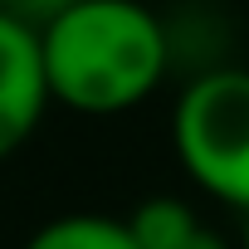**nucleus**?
I'll return each instance as SVG.
<instances>
[{"label":"nucleus","instance_id":"f257e3e1","mask_svg":"<svg viewBox=\"0 0 249 249\" xmlns=\"http://www.w3.org/2000/svg\"><path fill=\"white\" fill-rule=\"evenodd\" d=\"M49 103L88 117L127 112L166 78V30L137 0H64L39 25Z\"/></svg>","mask_w":249,"mask_h":249},{"label":"nucleus","instance_id":"f03ea898","mask_svg":"<svg viewBox=\"0 0 249 249\" xmlns=\"http://www.w3.org/2000/svg\"><path fill=\"white\" fill-rule=\"evenodd\" d=\"M171 137L200 191L249 210V69H210L191 78L171 117Z\"/></svg>","mask_w":249,"mask_h":249},{"label":"nucleus","instance_id":"7ed1b4c3","mask_svg":"<svg viewBox=\"0 0 249 249\" xmlns=\"http://www.w3.org/2000/svg\"><path fill=\"white\" fill-rule=\"evenodd\" d=\"M49 107L39 30L0 5V161H10L39 127Z\"/></svg>","mask_w":249,"mask_h":249},{"label":"nucleus","instance_id":"20e7f679","mask_svg":"<svg viewBox=\"0 0 249 249\" xmlns=\"http://www.w3.org/2000/svg\"><path fill=\"white\" fill-rule=\"evenodd\" d=\"M25 249H137L127 220L112 215H59L30 234Z\"/></svg>","mask_w":249,"mask_h":249},{"label":"nucleus","instance_id":"39448f33","mask_svg":"<svg viewBox=\"0 0 249 249\" xmlns=\"http://www.w3.org/2000/svg\"><path fill=\"white\" fill-rule=\"evenodd\" d=\"M196 225H200L196 210L176 196H152L127 215V234H132L137 249H176Z\"/></svg>","mask_w":249,"mask_h":249},{"label":"nucleus","instance_id":"423d86ee","mask_svg":"<svg viewBox=\"0 0 249 249\" xmlns=\"http://www.w3.org/2000/svg\"><path fill=\"white\" fill-rule=\"evenodd\" d=\"M176 249H230V244H225V239H220L215 230H205V225H196V230H191V234H186V239H181Z\"/></svg>","mask_w":249,"mask_h":249},{"label":"nucleus","instance_id":"0eeeda50","mask_svg":"<svg viewBox=\"0 0 249 249\" xmlns=\"http://www.w3.org/2000/svg\"><path fill=\"white\" fill-rule=\"evenodd\" d=\"M239 249H249V210H244V234H239Z\"/></svg>","mask_w":249,"mask_h":249}]
</instances>
